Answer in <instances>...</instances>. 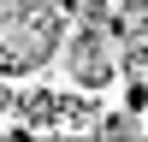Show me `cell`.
I'll list each match as a JSON object with an SVG mask.
<instances>
[{
	"mask_svg": "<svg viewBox=\"0 0 148 142\" xmlns=\"http://www.w3.org/2000/svg\"><path fill=\"white\" fill-rule=\"evenodd\" d=\"M65 0H0V65L12 77L47 65L59 47L71 42Z\"/></svg>",
	"mask_w": 148,
	"mask_h": 142,
	"instance_id": "1",
	"label": "cell"
},
{
	"mask_svg": "<svg viewBox=\"0 0 148 142\" xmlns=\"http://www.w3.org/2000/svg\"><path fill=\"white\" fill-rule=\"evenodd\" d=\"M119 42H125V36L113 30V18H77V30H71V42H65L71 77H77L83 89H101V83H113Z\"/></svg>",
	"mask_w": 148,
	"mask_h": 142,
	"instance_id": "2",
	"label": "cell"
},
{
	"mask_svg": "<svg viewBox=\"0 0 148 142\" xmlns=\"http://www.w3.org/2000/svg\"><path fill=\"white\" fill-rule=\"evenodd\" d=\"M30 118H47V130H89V136H101V124H107L95 106L59 101V95H30Z\"/></svg>",
	"mask_w": 148,
	"mask_h": 142,
	"instance_id": "3",
	"label": "cell"
},
{
	"mask_svg": "<svg viewBox=\"0 0 148 142\" xmlns=\"http://www.w3.org/2000/svg\"><path fill=\"white\" fill-rule=\"evenodd\" d=\"M113 30L125 36V42H148V0H125V6L113 12Z\"/></svg>",
	"mask_w": 148,
	"mask_h": 142,
	"instance_id": "4",
	"label": "cell"
},
{
	"mask_svg": "<svg viewBox=\"0 0 148 142\" xmlns=\"http://www.w3.org/2000/svg\"><path fill=\"white\" fill-rule=\"evenodd\" d=\"M125 77L136 83V101H148V42H125Z\"/></svg>",
	"mask_w": 148,
	"mask_h": 142,
	"instance_id": "5",
	"label": "cell"
},
{
	"mask_svg": "<svg viewBox=\"0 0 148 142\" xmlns=\"http://www.w3.org/2000/svg\"><path fill=\"white\" fill-rule=\"evenodd\" d=\"M65 6H71V12H77V18H113V12H107V6H101V0H65Z\"/></svg>",
	"mask_w": 148,
	"mask_h": 142,
	"instance_id": "6",
	"label": "cell"
}]
</instances>
